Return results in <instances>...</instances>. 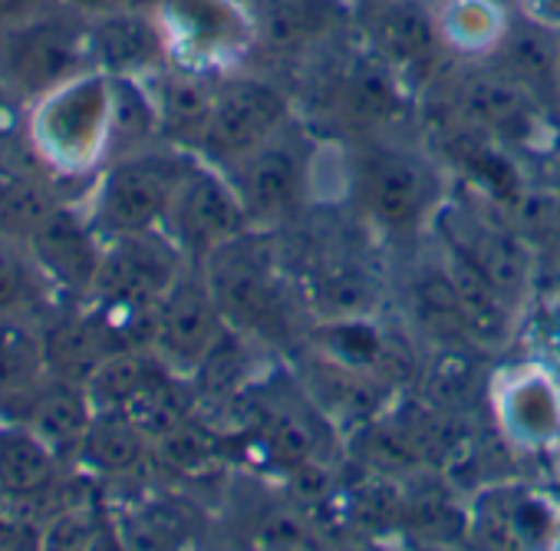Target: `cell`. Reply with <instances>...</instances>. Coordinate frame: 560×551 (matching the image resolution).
I'll use <instances>...</instances> for the list:
<instances>
[{
	"label": "cell",
	"instance_id": "2e32d148",
	"mask_svg": "<svg viewBox=\"0 0 560 551\" xmlns=\"http://www.w3.org/2000/svg\"><path fill=\"white\" fill-rule=\"evenodd\" d=\"M488 57L494 70L511 77L547 110L560 106V31L511 11V21Z\"/></svg>",
	"mask_w": 560,
	"mask_h": 551
},
{
	"label": "cell",
	"instance_id": "7a4b0ae2",
	"mask_svg": "<svg viewBox=\"0 0 560 551\" xmlns=\"http://www.w3.org/2000/svg\"><path fill=\"white\" fill-rule=\"evenodd\" d=\"M34 142L60 169L90 165L113 142V96L106 73H83L40 100Z\"/></svg>",
	"mask_w": 560,
	"mask_h": 551
},
{
	"label": "cell",
	"instance_id": "5bb4252c",
	"mask_svg": "<svg viewBox=\"0 0 560 551\" xmlns=\"http://www.w3.org/2000/svg\"><path fill=\"white\" fill-rule=\"evenodd\" d=\"M96 234L100 231L93 218H83L73 208L57 205L27 234L24 244L50 285L70 295H90L96 271H100V257H103V244L96 241Z\"/></svg>",
	"mask_w": 560,
	"mask_h": 551
},
{
	"label": "cell",
	"instance_id": "ffe728a7",
	"mask_svg": "<svg viewBox=\"0 0 560 551\" xmlns=\"http://www.w3.org/2000/svg\"><path fill=\"white\" fill-rule=\"evenodd\" d=\"M44 360H47V377L70 380V383H86L93 370L119 351L113 334L106 331L103 318L96 308L67 314L54 321L44 334Z\"/></svg>",
	"mask_w": 560,
	"mask_h": 551
},
{
	"label": "cell",
	"instance_id": "603a6c76",
	"mask_svg": "<svg viewBox=\"0 0 560 551\" xmlns=\"http://www.w3.org/2000/svg\"><path fill=\"white\" fill-rule=\"evenodd\" d=\"M448 241L458 244L465 254H471L478 261V267L501 288V295L517 308V301L524 298V291L530 285V254L517 234L471 215L462 221V228L452 231Z\"/></svg>",
	"mask_w": 560,
	"mask_h": 551
},
{
	"label": "cell",
	"instance_id": "f6af8a7d",
	"mask_svg": "<svg viewBox=\"0 0 560 551\" xmlns=\"http://www.w3.org/2000/svg\"><path fill=\"white\" fill-rule=\"evenodd\" d=\"M162 0H122V8H132V11H159Z\"/></svg>",
	"mask_w": 560,
	"mask_h": 551
},
{
	"label": "cell",
	"instance_id": "f546056e",
	"mask_svg": "<svg viewBox=\"0 0 560 551\" xmlns=\"http://www.w3.org/2000/svg\"><path fill=\"white\" fill-rule=\"evenodd\" d=\"M168 364L152 347H119L93 370L83 387L93 410H122Z\"/></svg>",
	"mask_w": 560,
	"mask_h": 551
},
{
	"label": "cell",
	"instance_id": "e0dca14e",
	"mask_svg": "<svg viewBox=\"0 0 560 551\" xmlns=\"http://www.w3.org/2000/svg\"><path fill=\"white\" fill-rule=\"evenodd\" d=\"M442 264L455 288L468 337L478 351H498L514 334V305L501 295V288L478 267L471 254H465L458 244L442 241Z\"/></svg>",
	"mask_w": 560,
	"mask_h": 551
},
{
	"label": "cell",
	"instance_id": "7bdbcfd3",
	"mask_svg": "<svg viewBox=\"0 0 560 551\" xmlns=\"http://www.w3.org/2000/svg\"><path fill=\"white\" fill-rule=\"evenodd\" d=\"M47 0H0V24H24L31 18H40Z\"/></svg>",
	"mask_w": 560,
	"mask_h": 551
},
{
	"label": "cell",
	"instance_id": "5b68a950",
	"mask_svg": "<svg viewBox=\"0 0 560 551\" xmlns=\"http://www.w3.org/2000/svg\"><path fill=\"white\" fill-rule=\"evenodd\" d=\"M155 18L182 70L218 73L254 44L250 11L237 0H162Z\"/></svg>",
	"mask_w": 560,
	"mask_h": 551
},
{
	"label": "cell",
	"instance_id": "4fadbf2b",
	"mask_svg": "<svg viewBox=\"0 0 560 551\" xmlns=\"http://www.w3.org/2000/svg\"><path fill=\"white\" fill-rule=\"evenodd\" d=\"M237 192L250 228H273L288 221L307 195V156L280 129L237 162Z\"/></svg>",
	"mask_w": 560,
	"mask_h": 551
},
{
	"label": "cell",
	"instance_id": "83f0119b",
	"mask_svg": "<svg viewBox=\"0 0 560 551\" xmlns=\"http://www.w3.org/2000/svg\"><path fill=\"white\" fill-rule=\"evenodd\" d=\"M501 423L524 443L560 439V390L547 374H530L501 397Z\"/></svg>",
	"mask_w": 560,
	"mask_h": 551
},
{
	"label": "cell",
	"instance_id": "f35d334b",
	"mask_svg": "<svg viewBox=\"0 0 560 551\" xmlns=\"http://www.w3.org/2000/svg\"><path fill=\"white\" fill-rule=\"evenodd\" d=\"M103 535L106 525L100 518V512L93 505H63L57 508L44 528H40V548L50 551H90V548H103Z\"/></svg>",
	"mask_w": 560,
	"mask_h": 551
},
{
	"label": "cell",
	"instance_id": "9a60e30c",
	"mask_svg": "<svg viewBox=\"0 0 560 551\" xmlns=\"http://www.w3.org/2000/svg\"><path fill=\"white\" fill-rule=\"evenodd\" d=\"M86 37L93 67H100L106 77H145L168 57L155 11L116 8L96 14V21L86 27Z\"/></svg>",
	"mask_w": 560,
	"mask_h": 551
},
{
	"label": "cell",
	"instance_id": "e575fe53",
	"mask_svg": "<svg viewBox=\"0 0 560 551\" xmlns=\"http://www.w3.org/2000/svg\"><path fill=\"white\" fill-rule=\"evenodd\" d=\"M57 208V198L40 179L24 169L0 165V231L27 241V234Z\"/></svg>",
	"mask_w": 560,
	"mask_h": 551
},
{
	"label": "cell",
	"instance_id": "30bf717a",
	"mask_svg": "<svg viewBox=\"0 0 560 551\" xmlns=\"http://www.w3.org/2000/svg\"><path fill=\"white\" fill-rule=\"evenodd\" d=\"M452 106L462 126H471L475 133L501 142L504 149H534L547 136V106L491 64L458 83Z\"/></svg>",
	"mask_w": 560,
	"mask_h": 551
},
{
	"label": "cell",
	"instance_id": "9c48e42d",
	"mask_svg": "<svg viewBox=\"0 0 560 551\" xmlns=\"http://www.w3.org/2000/svg\"><path fill=\"white\" fill-rule=\"evenodd\" d=\"M0 57H4V70L11 83L37 100L73 83L93 64L86 31L44 14L14 24Z\"/></svg>",
	"mask_w": 560,
	"mask_h": 551
},
{
	"label": "cell",
	"instance_id": "836d02e7",
	"mask_svg": "<svg viewBox=\"0 0 560 551\" xmlns=\"http://www.w3.org/2000/svg\"><path fill=\"white\" fill-rule=\"evenodd\" d=\"M178 370L165 367L152 383H145L119 413H126L149 439L168 433L172 426H178L182 420L195 416V390L175 377Z\"/></svg>",
	"mask_w": 560,
	"mask_h": 551
},
{
	"label": "cell",
	"instance_id": "d4e9b609",
	"mask_svg": "<svg viewBox=\"0 0 560 551\" xmlns=\"http://www.w3.org/2000/svg\"><path fill=\"white\" fill-rule=\"evenodd\" d=\"M152 452V439L119 410H96L80 449L77 466L90 475L122 479L136 472Z\"/></svg>",
	"mask_w": 560,
	"mask_h": 551
},
{
	"label": "cell",
	"instance_id": "60d3db41",
	"mask_svg": "<svg viewBox=\"0 0 560 551\" xmlns=\"http://www.w3.org/2000/svg\"><path fill=\"white\" fill-rule=\"evenodd\" d=\"M257 541L267 544V548H314V544H317L314 528L304 521V515L284 512V508L270 512V515L260 521Z\"/></svg>",
	"mask_w": 560,
	"mask_h": 551
},
{
	"label": "cell",
	"instance_id": "6da1fadb",
	"mask_svg": "<svg viewBox=\"0 0 560 551\" xmlns=\"http://www.w3.org/2000/svg\"><path fill=\"white\" fill-rule=\"evenodd\" d=\"M357 198L380 231L406 238L439 215L442 182L425 156L402 146H370L357 159Z\"/></svg>",
	"mask_w": 560,
	"mask_h": 551
},
{
	"label": "cell",
	"instance_id": "cb8c5ba5",
	"mask_svg": "<svg viewBox=\"0 0 560 551\" xmlns=\"http://www.w3.org/2000/svg\"><path fill=\"white\" fill-rule=\"evenodd\" d=\"M214 90H218V80L211 83L208 73H195L182 67L168 70L152 93L159 136L182 142V146H201V136L208 129V116L214 106Z\"/></svg>",
	"mask_w": 560,
	"mask_h": 551
},
{
	"label": "cell",
	"instance_id": "ab89813d",
	"mask_svg": "<svg viewBox=\"0 0 560 551\" xmlns=\"http://www.w3.org/2000/svg\"><path fill=\"white\" fill-rule=\"evenodd\" d=\"M188 528H185V521H182V515L175 508H168V505H149V508H142L132 518V525H129L126 535H129V544H136V548H168Z\"/></svg>",
	"mask_w": 560,
	"mask_h": 551
},
{
	"label": "cell",
	"instance_id": "bcb514c9",
	"mask_svg": "<svg viewBox=\"0 0 560 551\" xmlns=\"http://www.w3.org/2000/svg\"><path fill=\"white\" fill-rule=\"evenodd\" d=\"M0 515H4V505H0Z\"/></svg>",
	"mask_w": 560,
	"mask_h": 551
},
{
	"label": "cell",
	"instance_id": "4316f807",
	"mask_svg": "<svg viewBox=\"0 0 560 551\" xmlns=\"http://www.w3.org/2000/svg\"><path fill=\"white\" fill-rule=\"evenodd\" d=\"M406 308H409L412 328L432 344H471L442 257H435L432 264H422L412 274V282L406 288Z\"/></svg>",
	"mask_w": 560,
	"mask_h": 551
},
{
	"label": "cell",
	"instance_id": "7c38bea8",
	"mask_svg": "<svg viewBox=\"0 0 560 551\" xmlns=\"http://www.w3.org/2000/svg\"><path fill=\"white\" fill-rule=\"evenodd\" d=\"M366 50L406 83L432 73L448 50L439 4L432 0H383L366 21Z\"/></svg>",
	"mask_w": 560,
	"mask_h": 551
},
{
	"label": "cell",
	"instance_id": "8992f818",
	"mask_svg": "<svg viewBox=\"0 0 560 551\" xmlns=\"http://www.w3.org/2000/svg\"><path fill=\"white\" fill-rule=\"evenodd\" d=\"M182 254L185 251L175 244V238L159 234V228L109 238V244H103L90 298L103 305L155 311L159 301L182 278Z\"/></svg>",
	"mask_w": 560,
	"mask_h": 551
},
{
	"label": "cell",
	"instance_id": "1f68e13d",
	"mask_svg": "<svg viewBox=\"0 0 560 551\" xmlns=\"http://www.w3.org/2000/svg\"><path fill=\"white\" fill-rule=\"evenodd\" d=\"M471 344H435V351L422 360V393L445 413L468 406L478 393V364Z\"/></svg>",
	"mask_w": 560,
	"mask_h": 551
},
{
	"label": "cell",
	"instance_id": "8d00e7d4",
	"mask_svg": "<svg viewBox=\"0 0 560 551\" xmlns=\"http://www.w3.org/2000/svg\"><path fill=\"white\" fill-rule=\"evenodd\" d=\"M44 282L47 278L31 257L27 244L0 231V318H14L18 311L31 308L40 298Z\"/></svg>",
	"mask_w": 560,
	"mask_h": 551
},
{
	"label": "cell",
	"instance_id": "8fae6325",
	"mask_svg": "<svg viewBox=\"0 0 560 551\" xmlns=\"http://www.w3.org/2000/svg\"><path fill=\"white\" fill-rule=\"evenodd\" d=\"M228 331L231 328L201 274L182 271V278L155 308L152 351L172 370H195L228 337Z\"/></svg>",
	"mask_w": 560,
	"mask_h": 551
},
{
	"label": "cell",
	"instance_id": "d6a6232c",
	"mask_svg": "<svg viewBox=\"0 0 560 551\" xmlns=\"http://www.w3.org/2000/svg\"><path fill=\"white\" fill-rule=\"evenodd\" d=\"M47 377L44 337L14 318H0V400L18 403Z\"/></svg>",
	"mask_w": 560,
	"mask_h": 551
},
{
	"label": "cell",
	"instance_id": "b9f144b4",
	"mask_svg": "<svg viewBox=\"0 0 560 551\" xmlns=\"http://www.w3.org/2000/svg\"><path fill=\"white\" fill-rule=\"evenodd\" d=\"M511 8H514L517 14H524V18L544 24V27L560 31V0H514Z\"/></svg>",
	"mask_w": 560,
	"mask_h": 551
},
{
	"label": "cell",
	"instance_id": "44dd1931",
	"mask_svg": "<svg viewBox=\"0 0 560 551\" xmlns=\"http://www.w3.org/2000/svg\"><path fill=\"white\" fill-rule=\"evenodd\" d=\"M307 305L317 324L373 318L380 311V282H376V274L366 271L363 261L330 257L317 264V271L311 274Z\"/></svg>",
	"mask_w": 560,
	"mask_h": 551
},
{
	"label": "cell",
	"instance_id": "277c9868",
	"mask_svg": "<svg viewBox=\"0 0 560 551\" xmlns=\"http://www.w3.org/2000/svg\"><path fill=\"white\" fill-rule=\"evenodd\" d=\"M201 264V278L231 331L257 334L264 341L288 331L284 291H280L270 264H264L244 244V238L211 251Z\"/></svg>",
	"mask_w": 560,
	"mask_h": 551
},
{
	"label": "cell",
	"instance_id": "d590c367",
	"mask_svg": "<svg viewBox=\"0 0 560 551\" xmlns=\"http://www.w3.org/2000/svg\"><path fill=\"white\" fill-rule=\"evenodd\" d=\"M149 459L162 472L188 479V475L205 472L218 459V439L205 429V423H198L195 416H188L178 426H172L168 433H162V436L152 439Z\"/></svg>",
	"mask_w": 560,
	"mask_h": 551
},
{
	"label": "cell",
	"instance_id": "52a82bcc",
	"mask_svg": "<svg viewBox=\"0 0 560 551\" xmlns=\"http://www.w3.org/2000/svg\"><path fill=\"white\" fill-rule=\"evenodd\" d=\"M288 119L291 103L273 83L260 77H228L218 80L214 106L198 149L218 162H241L280 129H288Z\"/></svg>",
	"mask_w": 560,
	"mask_h": 551
},
{
	"label": "cell",
	"instance_id": "ba28073f",
	"mask_svg": "<svg viewBox=\"0 0 560 551\" xmlns=\"http://www.w3.org/2000/svg\"><path fill=\"white\" fill-rule=\"evenodd\" d=\"M165 225L175 244L198 261L250 231V218L244 211L237 185L201 162H188Z\"/></svg>",
	"mask_w": 560,
	"mask_h": 551
},
{
	"label": "cell",
	"instance_id": "ac0fdd59",
	"mask_svg": "<svg viewBox=\"0 0 560 551\" xmlns=\"http://www.w3.org/2000/svg\"><path fill=\"white\" fill-rule=\"evenodd\" d=\"M247 11L257 47L298 57L340 27L343 0H250Z\"/></svg>",
	"mask_w": 560,
	"mask_h": 551
},
{
	"label": "cell",
	"instance_id": "4dcf8cb0",
	"mask_svg": "<svg viewBox=\"0 0 560 551\" xmlns=\"http://www.w3.org/2000/svg\"><path fill=\"white\" fill-rule=\"evenodd\" d=\"M353 452L380 475H406L425 462V446L409 420H383L380 413L363 420L353 433Z\"/></svg>",
	"mask_w": 560,
	"mask_h": 551
},
{
	"label": "cell",
	"instance_id": "3957f363",
	"mask_svg": "<svg viewBox=\"0 0 560 551\" xmlns=\"http://www.w3.org/2000/svg\"><path fill=\"white\" fill-rule=\"evenodd\" d=\"M188 169L178 156H129L109 165L93 198V225L106 238L142 234L165 225L175 188Z\"/></svg>",
	"mask_w": 560,
	"mask_h": 551
},
{
	"label": "cell",
	"instance_id": "7402d4cb",
	"mask_svg": "<svg viewBox=\"0 0 560 551\" xmlns=\"http://www.w3.org/2000/svg\"><path fill=\"white\" fill-rule=\"evenodd\" d=\"M60 459L24 423L0 426V498L14 505L50 498L57 489Z\"/></svg>",
	"mask_w": 560,
	"mask_h": 551
},
{
	"label": "cell",
	"instance_id": "f1b7e54d",
	"mask_svg": "<svg viewBox=\"0 0 560 551\" xmlns=\"http://www.w3.org/2000/svg\"><path fill=\"white\" fill-rule=\"evenodd\" d=\"M511 11L501 0H439V21L452 54L478 57L491 54L501 41Z\"/></svg>",
	"mask_w": 560,
	"mask_h": 551
},
{
	"label": "cell",
	"instance_id": "d6986e66",
	"mask_svg": "<svg viewBox=\"0 0 560 551\" xmlns=\"http://www.w3.org/2000/svg\"><path fill=\"white\" fill-rule=\"evenodd\" d=\"M21 403H24V410L18 413L21 423L27 429H34L60 462H67V459L73 462L77 449L96 416V410L86 397V387L57 380V377H44L40 387L31 390Z\"/></svg>",
	"mask_w": 560,
	"mask_h": 551
},
{
	"label": "cell",
	"instance_id": "74e56055",
	"mask_svg": "<svg viewBox=\"0 0 560 551\" xmlns=\"http://www.w3.org/2000/svg\"><path fill=\"white\" fill-rule=\"evenodd\" d=\"M264 443L288 469L320 459L314 420L291 406H273L264 413Z\"/></svg>",
	"mask_w": 560,
	"mask_h": 551
},
{
	"label": "cell",
	"instance_id": "ee69618b",
	"mask_svg": "<svg viewBox=\"0 0 560 551\" xmlns=\"http://www.w3.org/2000/svg\"><path fill=\"white\" fill-rule=\"evenodd\" d=\"M63 4L80 8V11H90V14H106V11L122 8V0H63Z\"/></svg>",
	"mask_w": 560,
	"mask_h": 551
},
{
	"label": "cell",
	"instance_id": "484cf974",
	"mask_svg": "<svg viewBox=\"0 0 560 551\" xmlns=\"http://www.w3.org/2000/svg\"><path fill=\"white\" fill-rule=\"evenodd\" d=\"M340 110L360 126H389L406 113V80L366 50L340 80Z\"/></svg>",
	"mask_w": 560,
	"mask_h": 551
}]
</instances>
